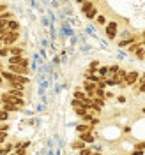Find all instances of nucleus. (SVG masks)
Listing matches in <instances>:
<instances>
[{"label": "nucleus", "instance_id": "f257e3e1", "mask_svg": "<svg viewBox=\"0 0 145 155\" xmlns=\"http://www.w3.org/2000/svg\"><path fill=\"white\" fill-rule=\"evenodd\" d=\"M140 71H127V76H126V81H124V85H126V88H135L136 83H138V79H140Z\"/></svg>", "mask_w": 145, "mask_h": 155}, {"label": "nucleus", "instance_id": "f03ea898", "mask_svg": "<svg viewBox=\"0 0 145 155\" xmlns=\"http://www.w3.org/2000/svg\"><path fill=\"white\" fill-rule=\"evenodd\" d=\"M105 34H106V37L110 41H113L117 37V34H119V23H117L115 19H112V21H108V25L105 27Z\"/></svg>", "mask_w": 145, "mask_h": 155}, {"label": "nucleus", "instance_id": "7ed1b4c3", "mask_svg": "<svg viewBox=\"0 0 145 155\" xmlns=\"http://www.w3.org/2000/svg\"><path fill=\"white\" fill-rule=\"evenodd\" d=\"M18 41H19V32H9L5 37L2 39V44L5 48H11V46H16Z\"/></svg>", "mask_w": 145, "mask_h": 155}, {"label": "nucleus", "instance_id": "20e7f679", "mask_svg": "<svg viewBox=\"0 0 145 155\" xmlns=\"http://www.w3.org/2000/svg\"><path fill=\"white\" fill-rule=\"evenodd\" d=\"M7 71L16 74V76H29L30 74V69L23 67V65H7Z\"/></svg>", "mask_w": 145, "mask_h": 155}, {"label": "nucleus", "instance_id": "39448f33", "mask_svg": "<svg viewBox=\"0 0 145 155\" xmlns=\"http://www.w3.org/2000/svg\"><path fill=\"white\" fill-rule=\"evenodd\" d=\"M133 90H135L136 95H143L145 94V72L140 76V79H138V83H136V87Z\"/></svg>", "mask_w": 145, "mask_h": 155}, {"label": "nucleus", "instance_id": "423d86ee", "mask_svg": "<svg viewBox=\"0 0 145 155\" xmlns=\"http://www.w3.org/2000/svg\"><path fill=\"white\" fill-rule=\"evenodd\" d=\"M96 137H97V136H96L94 130H92V132H85V134H80V139H81L85 145H92V143L96 141Z\"/></svg>", "mask_w": 145, "mask_h": 155}, {"label": "nucleus", "instance_id": "0eeeda50", "mask_svg": "<svg viewBox=\"0 0 145 155\" xmlns=\"http://www.w3.org/2000/svg\"><path fill=\"white\" fill-rule=\"evenodd\" d=\"M92 130H94V127L90 125V124H83V122H81V124H78L76 125V132L78 134H85V132H92Z\"/></svg>", "mask_w": 145, "mask_h": 155}, {"label": "nucleus", "instance_id": "6e6552de", "mask_svg": "<svg viewBox=\"0 0 145 155\" xmlns=\"http://www.w3.org/2000/svg\"><path fill=\"white\" fill-rule=\"evenodd\" d=\"M9 53L12 55V57H23V55H25V48L16 44V46H11L9 48Z\"/></svg>", "mask_w": 145, "mask_h": 155}, {"label": "nucleus", "instance_id": "1a4fd4ad", "mask_svg": "<svg viewBox=\"0 0 145 155\" xmlns=\"http://www.w3.org/2000/svg\"><path fill=\"white\" fill-rule=\"evenodd\" d=\"M7 94H11L12 97H19V99H23V97H25V88H9Z\"/></svg>", "mask_w": 145, "mask_h": 155}, {"label": "nucleus", "instance_id": "9d476101", "mask_svg": "<svg viewBox=\"0 0 145 155\" xmlns=\"http://www.w3.org/2000/svg\"><path fill=\"white\" fill-rule=\"evenodd\" d=\"M2 109L7 111V113H18V111H21V107H18L16 104H2Z\"/></svg>", "mask_w": 145, "mask_h": 155}, {"label": "nucleus", "instance_id": "9b49d317", "mask_svg": "<svg viewBox=\"0 0 145 155\" xmlns=\"http://www.w3.org/2000/svg\"><path fill=\"white\" fill-rule=\"evenodd\" d=\"M7 30L9 32H19V21L18 19H11L7 23Z\"/></svg>", "mask_w": 145, "mask_h": 155}, {"label": "nucleus", "instance_id": "f8f14e48", "mask_svg": "<svg viewBox=\"0 0 145 155\" xmlns=\"http://www.w3.org/2000/svg\"><path fill=\"white\" fill-rule=\"evenodd\" d=\"M71 148H73V150H78V152H81L83 148H87V145H85L81 139H76V141H73V143H71Z\"/></svg>", "mask_w": 145, "mask_h": 155}, {"label": "nucleus", "instance_id": "ddd939ff", "mask_svg": "<svg viewBox=\"0 0 145 155\" xmlns=\"http://www.w3.org/2000/svg\"><path fill=\"white\" fill-rule=\"evenodd\" d=\"M94 7H96L94 2H81V12H83V14H87L88 11H92Z\"/></svg>", "mask_w": 145, "mask_h": 155}, {"label": "nucleus", "instance_id": "4468645a", "mask_svg": "<svg viewBox=\"0 0 145 155\" xmlns=\"http://www.w3.org/2000/svg\"><path fill=\"white\" fill-rule=\"evenodd\" d=\"M74 99H76V101H81V102L87 99V94L83 92V88H76V90H74Z\"/></svg>", "mask_w": 145, "mask_h": 155}, {"label": "nucleus", "instance_id": "2eb2a0df", "mask_svg": "<svg viewBox=\"0 0 145 155\" xmlns=\"http://www.w3.org/2000/svg\"><path fill=\"white\" fill-rule=\"evenodd\" d=\"M97 76L108 78V76H110V67H108V65H101V67L97 69Z\"/></svg>", "mask_w": 145, "mask_h": 155}, {"label": "nucleus", "instance_id": "dca6fc26", "mask_svg": "<svg viewBox=\"0 0 145 155\" xmlns=\"http://www.w3.org/2000/svg\"><path fill=\"white\" fill-rule=\"evenodd\" d=\"M140 48H143V42H142V41H138V42H135V44H131V46L127 48V51H129V53H136Z\"/></svg>", "mask_w": 145, "mask_h": 155}, {"label": "nucleus", "instance_id": "f3484780", "mask_svg": "<svg viewBox=\"0 0 145 155\" xmlns=\"http://www.w3.org/2000/svg\"><path fill=\"white\" fill-rule=\"evenodd\" d=\"M97 16H99V11H97V7H94L92 11H88L87 14H85V18H87V19H96Z\"/></svg>", "mask_w": 145, "mask_h": 155}, {"label": "nucleus", "instance_id": "a211bd4d", "mask_svg": "<svg viewBox=\"0 0 145 155\" xmlns=\"http://www.w3.org/2000/svg\"><path fill=\"white\" fill-rule=\"evenodd\" d=\"M96 23H97V25H103V27H106V25H108L106 16H105V14H99V16L96 18Z\"/></svg>", "mask_w": 145, "mask_h": 155}, {"label": "nucleus", "instance_id": "6ab92c4d", "mask_svg": "<svg viewBox=\"0 0 145 155\" xmlns=\"http://www.w3.org/2000/svg\"><path fill=\"white\" fill-rule=\"evenodd\" d=\"M7 120H9V113L0 109V124H7Z\"/></svg>", "mask_w": 145, "mask_h": 155}, {"label": "nucleus", "instance_id": "aec40b11", "mask_svg": "<svg viewBox=\"0 0 145 155\" xmlns=\"http://www.w3.org/2000/svg\"><path fill=\"white\" fill-rule=\"evenodd\" d=\"M88 111L85 109V107H78V109H74V115L76 116H80V118H83V116L87 115Z\"/></svg>", "mask_w": 145, "mask_h": 155}, {"label": "nucleus", "instance_id": "412c9836", "mask_svg": "<svg viewBox=\"0 0 145 155\" xmlns=\"http://www.w3.org/2000/svg\"><path fill=\"white\" fill-rule=\"evenodd\" d=\"M135 55H136V60H145V46H143V48L138 49Z\"/></svg>", "mask_w": 145, "mask_h": 155}, {"label": "nucleus", "instance_id": "4be33fe9", "mask_svg": "<svg viewBox=\"0 0 145 155\" xmlns=\"http://www.w3.org/2000/svg\"><path fill=\"white\" fill-rule=\"evenodd\" d=\"M9 48H5V46H4V48H0V58H9Z\"/></svg>", "mask_w": 145, "mask_h": 155}, {"label": "nucleus", "instance_id": "5701e85b", "mask_svg": "<svg viewBox=\"0 0 145 155\" xmlns=\"http://www.w3.org/2000/svg\"><path fill=\"white\" fill-rule=\"evenodd\" d=\"M135 150L145 152V141H136V143H135Z\"/></svg>", "mask_w": 145, "mask_h": 155}, {"label": "nucleus", "instance_id": "b1692460", "mask_svg": "<svg viewBox=\"0 0 145 155\" xmlns=\"http://www.w3.org/2000/svg\"><path fill=\"white\" fill-rule=\"evenodd\" d=\"M11 125L9 124H0V132H9Z\"/></svg>", "mask_w": 145, "mask_h": 155}, {"label": "nucleus", "instance_id": "393cba45", "mask_svg": "<svg viewBox=\"0 0 145 155\" xmlns=\"http://www.w3.org/2000/svg\"><path fill=\"white\" fill-rule=\"evenodd\" d=\"M94 153V152H92V148H83V150H81V152H80V155H92Z\"/></svg>", "mask_w": 145, "mask_h": 155}, {"label": "nucleus", "instance_id": "a878e982", "mask_svg": "<svg viewBox=\"0 0 145 155\" xmlns=\"http://www.w3.org/2000/svg\"><path fill=\"white\" fill-rule=\"evenodd\" d=\"M9 7H7V4H0V14H4V12H7Z\"/></svg>", "mask_w": 145, "mask_h": 155}, {"label": "nucleus", "instance_id": "bb28decb", "mask_svg": "<svg viewBox=\"0 0 145 155\" xmlns=\"http://www.w3.org/2000/svg\"><path fill=\"white\" fill-rule=\"evenodd\" d=\"M126 99H127L126 95H122V94H120V95H117V102H120V104H124V102H126Z\"/></svg>", "mask_w": 145, "mask_h": 155}, {"label": "nucleus", "instance_id": "cd10ccee", "mask_svg": "<svg viewBox=\"0 0 145 155\" xmlns=\"http://www.w3.org/2000/svg\"><path fill=\"white\" fill-rule=\"evenodd\" d=\"M14 155H27V150H25V148H18V150L14 152Z\"/></svg>", "mask_w": 145, "mask_h": 155}, {"label": "nucleus", "instance_id": "c85d7f7f", "mask_svg": "<svg viewBox=\"0 0 145 155\" xmlns=\"http://www.w3.org/2000/svg\"><path fill=\"white\" fill-rule=\"evenodd\" d=\"M122 132H124V134H129V132H131V127H129V125H124V127H122Z\"/></svg>", "mask_w": 145, "mask_h": 155}, {"label": "nucleus", "instance_id": "c756f323", "mask_svg": "<svg viewBox=\"0 0 145 155\" xmlns=\"http://www.w3.org/2000/svg\"><path fill=\"white\" fill-rule=\"evenodd\" d=\"M113 97H115L113 95V92H106V99H113Z\"/></svg>", "mask_w": 145, "mask_h": 155}, {"label": "nucleus", "instance_id": "7c9ffc66", "mask_svg": "<svg viewBox=\"0 0 145 155\" xmlns=\"http://www.w3.org/2000/svg\"><path fill=\"white\" fill-rule=\"evenodd\" d=\"M0 87H4V78L0 76Z\"/></svg>", "mask_w": 145, "mask_h": 155}, {"label": "nucleus", "instance_id": "2f4dec72", "mask_svg": "<svg viewBox=\"0 0 145 155\" xmlns=\"http://www.w3.org/2000/svg\"><path fill=\"white\" fill-rule=\"evenodd\" d=\"M2 71H5V69H4V65H2V62H0V72H2Z\"/></svg>", "mask_w": 145, "mask_h": 155}, {"label": "nucleus", "instance_id": "473e14b6", "mask_svg": "<svg viewBox=\"0 0 145 155\" xmlns=\"http://www.w3.org/2000/svg\"><path fill=\"white\" fill-rule=\"evenodd\" d=\"M92 155H103V153H101V152H94Z\"/></svg>", "mask_w": 145, "mask_h": 155}, {"label": "nucleus", "instance_id": "72a5a7b5", "mask_svg": "<svg viewBox=\"0 0 145 155\" xmlns=\"http://www.w3.org/2000/svg\"><path fill=\"white\" fill-rule=\"evenodd\" d=\"M142 113H143V115H145V106H143V107H142Z\"/></svg>", "mask_w": 145, "mask_h": 155}, {"label": "nucleus", "instance_id": "f704fd0d", "mask_svg": "<svg viewBox=\"0 0 145 155\" xmlns=\"http://www.w3.org/2000/svg\"><path fill=\"white\" fill-rule=\"evenodd\" d=\"M0 48H4V44H2V42H0Z\"/></svg>", "mask_w": 145, "mask_h": 155}, {"label": "nucleus", "instance_id": "c9c22d12", "mask_svg": "<svg viewBox=\"0 0 145 155\" xmlns=\"http://www.w3.org/2000/svg\"><path fill=\"white\" fill-rule=\"evenodd\" d=\"M142 42H143V46H145V41H142Z\"/></svg>", "mask_w": 145, "mask_h": 155}, {"label": "nucleus", "instance_id": "e433bc0d", "mask_svg": "<svg viewBox=\"0 0 145 155\" xmlns=\"http://www.w3.org/2000/svg\"><path fill=\"white\" fill-rule=\"evenodd\" d=\"M0 106H2V101H0Z\"/></svg>", "mask_w": 145, "mask_h": 155}]
</instances>
